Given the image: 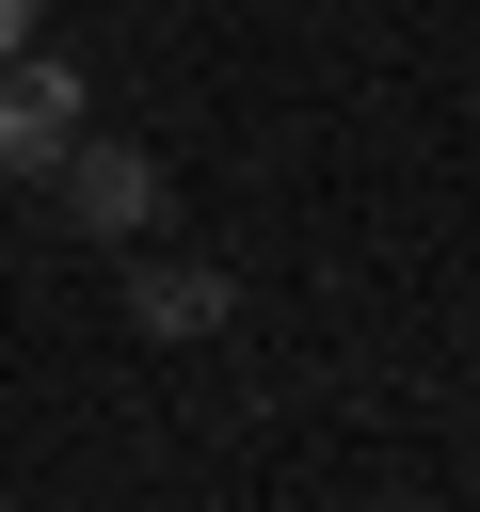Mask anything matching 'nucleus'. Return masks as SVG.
Here are the masks:
<instances>
[{
    "label": "nucleus",
    "instance_id": "obj_3",
    "mask_svg": "<svg viewBox=\"0 0 480 512\" xmlns=\"http://www.w3.org/2000/svg\"><path fill=\"white\" fill-rule=\"evenodd\" d=\"M128 320H144V336H224L240 288H224L208 256H144V272H128Z\"/></svg>",
    "mask_w": 480,
    "mask_h": 512
},
{
    "label": "nucleus",
    "instance_id": "obj_2",
    "mask_svg": "<svg viewBox=\"0 0 480 512\" xmlns=\"http://www.w3.org/2000/svg\"><path fill=\"white\" fill-rule=\"evenodd\" d=\"M64 144H80V80L48 48H0V176H48Z\"/></svg>",
    "mask_w": 480,
    "mask_h": 512
},
{
    "label": "nucleus",
    "instance_id": "obj_4",
    "mask_svg": "<svg viewBox=\"0 0 480 512\" xmlns=\"http://www.w3.org/2000/svg\"><path fill=\"white\" fill-rule=\"evenodd\" d=\"M0 48H32V0H0Z\"/></svg>",
    "mask_w": 480,
    "mask_h": 512
},
{
    "label": "nucleus",
    "instance_id": "obj_1",
    "mask_svg": "<svg viewBox=\"0 0 480 512\" xmlns=\"http://www.w3.org/2000/svg\"><path fill=\"white\" fill-rule=\"evenodd\" d=\"M48 192H64L80 240H144V224H160V160H144L128 128H80V144L48 160Z\"/></svg>",
    "mask_w": 480,
    "mask_h": 512
}]
</instances>
